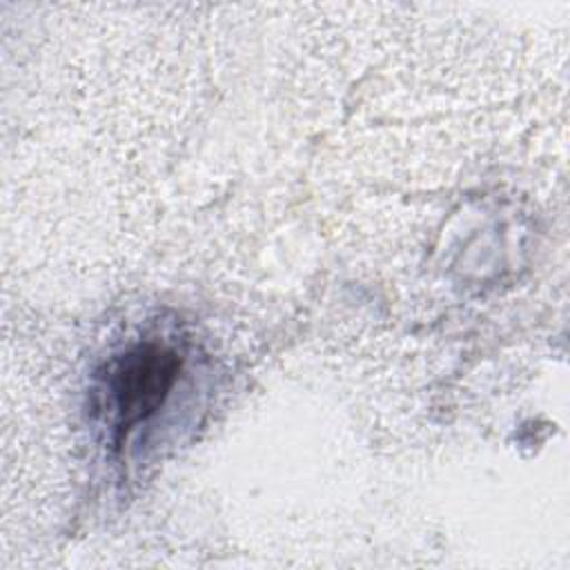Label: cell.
I'll return each mask as SVG.
<instances>
[{"mask_svg":"<svg viewBox=\"0 0 570 570\" xmlns=\"http://www.w3.org/2000/svg\"><path fill=\"white\" fill-rule=\"evenodd\" d=\"M180 358L158 343H140L118 356L107 370V394L114 410L116 445L127 432L149 419L176 383Z\"/></svg>","mask_w":570,"mask_h":570,"instance_id":"obj_1","label":"cell"}]
</instances>
